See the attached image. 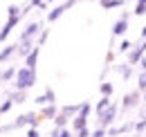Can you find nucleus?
<instances>
[{
    "mask_svg": "<svg viewBox=\"0 0 146 137\" xmlns=\"http://www.w3.org/2000/svg\"><path fill=\"white\" fill-rule=\"evenodd\" d=\"M20 18L23 16H11V18H7V23L2 25V29H0V43H5L7 38H9V34L14 32V27L20 23Z\"/></svg>",
    "mask_w": 146,
    "mask_h": 137,
    "instance_id": "nucleus-8",
    "label": "nucleus"
},
{
    "mask_svg": "<svg viewBox=\"0 0 146 137\" xmlns=\"http://www.w3.org/2000/svg\"><path fill=\"white\" fill-rule=\"evenodd\" d=\"M117 115H119V106H117V103H110L101 115H97V117H99L97 121H99L101 128H110V126L117 121Z\"/></svg>",
    "mask_w": 146,
    "mask_h": 137,
    "instance_id": "nucleus-3",
    "label": "nucleus"
},
{
    "mask_svg": "<svg viewBox=\"0 0 146 137\" xmlns=\"http://www.w3.org/2000/svg\"><path fill=\"white\" fill-rule=\"evenodd\" d=\"M79 108H81V103H68V106H61V108H58V112H61V115H65V117H70V119H72L74 115H76V112H79Z\"/></svg>",
    "mask_w": 146,
    "mask_h": 137,
    "instance_id": "nucleus-15",
    "label": "nucleus"
},
{
    "mask_svg": "<svg viewBox=\"0 0 146 137\" xmlns=\"http://www.w3.org/2000/svg\"><path fill=\"white\" fill-rule=\"evenodd\" d=\"M79 112H81L83 117H90V112H92V103H90V101H83V103H81V108H79Z\"/></svg>",
    "mask_w": 146,
    "mask_h": 137,
    "instance_id": "nucleus-24",
    "label": "nucleus"
},
{
    "mask_svg": "<svg viewBox=\"0 0 146 137\" xmlns=\"http://www.w3.org/2000/svg\"><path fill=\"white\" fill-rule=\"evenodd\" d=\"M130 47H133V43H130L128 38H124V41L119 43V52H121V54H128V52H130Z\"/></svg>",
    "mask_w": 146,
    "mask_h": 137,
    "instance_id": "nucleus-27",
    "label": "nucleus"
},
{
    "mask_svg": "<svg viewBox=\"0 0 146 137\" xmlns=\"http://www.w3.org/2000/svg\"><path fill=\"white\" fill-rule=\"evenodd\" d=\"M58 137H74L72 128H58Z\"/></svg>",
    "mask_w": 146,
    "mask_h": 137,
    "instance_id": "nucleus-31",
    "label": "nucleus"
},
{
    "mask_svg": "<svg viewBox=\"0 0 146 137\" xmlns=\"http://www.w3.org/2000/svg\"><path fill=\"white\" fill-rule=\"evenodd\" d=\"M126 0H99V5L104 9H117V7H124Z\"/></svg>",
    "mask_w": 146,
    "mask_h": 137,
    "instance_id": "nucleus-18",
    "label": "nucleus"
},
{
    "mask_svg": "<svg viewBox=\"0 0 146 137\" xmlns=\"http://www.w3.org/2000/svg\"><path fill=\"white\" fill-rule=\"evenodd\" d=\"M16 72H18V68H16V65L5 68L2 72H0V83H9V81H14V79H16Z\"/></svg>",
    "mask_w": 146,
    "mask_h": 137,
    "instance_id": "nucleus-13",
    "label": "nucleus"
},
{
    "mask_svg": "<svg viewBox=\"0 0 146 137\" xmlns=\"http://www.w3.org/2000/svg\"><path fill=\"white\" fill-rule=\"evenodd\" d=\"M40 119H54L56 115H58V106L56 103H47V106H43L40 108Z\"/></svg>",
    "mask_w": 146,
    "mask_h": 137,
    "instance_id": "nucleus-10",
    "label": "nucleus"
},
{
    "mask_svg": "<svg viewBox=\"0 0 146 137\" xmlns=\"http://www.w3.org/2000/svg\"><path fill=\"white\" fill-rule=\"evenodd\" d=\"M119 74H121V79L124 81H128L130 76H133V65H128V63H119Z\"/></svg>",
    "mask_w": 146,
    "mask_h": 137,
    "instance_id": "nucleus-19",
    "label": "nucleus"
},
{
    "mask_svg": "<svg viewBox=\"0 0 146 137\" xmlns=\"http://www.w3.org/2000/svg\"><path fill=\"white\" fill-rule=\"evenodd\" d=\"M36 86V70H29V68H18L16 72V79H14V90H29V88Z\"/></svg>",
    "mask_w": 146,
    "mask_h": 137,
    "instance_id": "nucleus-1",
    "label": "nucleus"
},
{
    "mask_svg": "<svg viewBox=\"0 0 146 137\" xmlns=\"http://www.w3.org/2000/svg\"><path fill=\"white\" fill-rule=\"evenodd\" d=\"M110 103H112V99H110V97H101L99 101H97L94 106H92V110H94V115H101V112H104V110L108 108Z\"/></svg>",
    "mask_w": 146,
    "mask_h": 137,
    "instance_id": "nucleus-16",
    "label": "nucleus"
},
{
    "mask_svg": "<svg viewBox=\"0 0 146 137\" xmlns=\"http://www.w3.org/2000/svg\"><path fill=\"white\" fill-rule=\"evenodd\" d=\"M144 54H146V38H144V41H139L137 45H133V47H130V52H128V61H126V63L135 68V65L142 61V56H144Z\"/></svg>",
    "mask_w": 146,
    "mask_h": 137,
    "instance_id": "nucleus-4",
    "label": "nucleus"
},
{
    "mask_svg": "<svg viewBox=\"0 0 146 137\" xmlns=\"http://www.w3.org/2000/svg\"><path fill=\"white\" fill-rule=\"evenodd\" d=\"M47 36H50V29H40V34H38V38H36V45H38V47H43V43L47 41Z\"/></svg>",
    "mask_w": 146,
    "mask_h": 137,
    "instance_id": "nucleus-26",
    "label": "nucleus"
},
{
    "mask_svg": "<svg viewBox=\"0 0 146 137\" xmlns=\"http://www.w3.org/2000/svg\"><path fill=\"white\" fill-rule=\"evenodd\" d=\"M142 117H144V119H146V108H144V112H142Z\"/></svg>",
    "mask_w": 146,
    "mask_h": 137,
    "instance_id": "nucleus-39",
    "label": "nucleus"
},
{
    "mask_svg": "<svg viewBox=\"0 0 146 137\" xmlns=\"http://www.w3.org/2000/svg\"><path fill=\"white\" fill-rule=\"evenodd\" d=\"M25 137H40V130H38V128H27Z\"/></svg>",
    "mask_w": 146,
    "mask_h": 137,
    "instance_id": "nucleus-32",
    "label": "nucleus"
},
{
    "mask_svg": "<svg viewBox=\"0 0 146 137\" xmlns=\"http://www.w3.org/2000/svg\"><path fill=\"white\" fill-rule=\"evenodd\" d=\"M137 65H139V70H146V54H144V56H142V61H139Z\"/></svg>",
    "mask_w": 146,
    "mask_h": 137,
    "instance_id": "nucleus-34",
    "label": "nucleus"
},
{
    "mask_svg": "<svg viewBox=\"0 0 146 137\" xmlns=\"http://www.w3.org/2000/svg\"><path fill=\"white\" fill-rule=\"evenodd\" d=\"M142 101H146V90H144V92H142Z\"/></svg>",
    "mask_w": 146,
    "mask_h": 137,
    "instance_id": "nucleus-37",
    "label": "nucleus"
},
{
    "mask_svg": "<svg viewBox=\"0 0 146 137\" xmlns=\"http://www.w3.org/2000/svg\"><path fill=\"white\" fill-rule=\"evenodd\" d=\"M40 29H43V23H40V20H32V23H27V25H25V29L20 32L18 43H23V41H32V43H36Z\"/></svg>",
    "mask_w": 146,
    "mask_h": 137,
    "instance_id": "nucleus-2",
    "label": "nucleus"
},
{
    "mask_svg": "<svg viewBox=\"0 0 146 137\" xmlns=\"http://www.w3.org/2000/svg\"><path fill=\"white\" fill-rule=\"evenodd\" d=\"M34 101H36L38 106H40V108H43V106H47V99H45V94H38V97L34 99Z\"/></svg>",
    "mask_w": 146,
    "mask_h": 137,
    "instance_id": "nucleus-33",
    "label": "nucleus"
},
{
    "mask_svg": "<svg viewBox=\"0 0 146 137\" xmlns=\"http://www.w3.org/2000/svg\"><path fill=\"white\" fill-rule=\"evenodd\" d=\"M135 2H142V5H146V0H135Z\"/></svg>",
    "mask_w": 146,
    "mask_h": 137,
    "instance_id": "nucleus-38",
    "label": "nucleus"
},
{
    "mask_svg": "<svg viewBox=\"0 0 146 137\" xmlns=\"http://www.w3.org/2000/svg\"><path fill=\"white\" fill-rule=\"evenodd\" d=\"M7 97L14 101V106H16V103H25V101H27V92H25V90H9Z\"/></svg>",
    "mask_w": 146,
    "mask_h": 137,
    "instance_id": "nucleus-14",
    "label": "nucleus"
},
{
    "mask_svg": "<svg viewBox=\"0 0 146 137\" xmlns=\"http://www.w3.org/2000/svg\"><path fill=\"white\" fill-rule=\"evenodd\" d=\"M137 90H139V92L146 90V70H142V72L137 74Z\"/></svg>",
    "mask_w": 146,
    "mask_h": 137,
    "instance_id": "nucleus-21",
    "label": "nucleus"
},
{
    "mask_svg": "<svg viewBox=\"0 0 146 137\" xmlns=\"http://www.w3.org/2000/svg\"><path fill=\"white\" fill-rule=\"evenodd\" d=\"M11 108H14V101H11V99H9V97H7V99H5V101L0 103V117H2V115H7V112H9V110H11Z\"/></svg>",
    "mask_w": 146,
    "mask_h": 137,
    "instance_id": "nucleus-22",
    "label": "nucleus"
},
{
    "mask_svg": "<svg viewBox=\"0 0 146 137\" xmlns=\"http://www.w3.org/2000/svg\"><path fill=\"white\" fill-rule=\"evenodd\" d=\"M74 5H76V0H65L63 5H58V7H54V9H52V11L47 14V23H56L58 18H61L63 14H65V11H68V9H72Z\"/></svg>",
    "mask_w": 146,
    "mask_h": 137,
    "instance_id": "nucleus-6",
    "label": "nucleus"
},
{
    "mask_svg": "<svg viewBox=\"0 0 146 137\" xmlns=\"http://www.w3.org/2000/svg\"><path fill=\"white\" fill-rule=\"evenodd\" d=\"M135 16H144L146 14V5H142V2H135V11H133Z\"/></svg>",
    "mask_w": 146,
    "mask_h": 137,
    "instance_id": "nucleus-28",
    "label": "nucleus"
},
{
    "mask_svg": "<svg viewBox=\"0 0 146 137\" xmlns=\"http://www.w3.org/2000/svg\"><path fill=\"white\" fill-rule=\"evenodd\" d=\"M16 50H18V43H11V45H5V47L0 50V63H5V61H9L11 56H16Z\"/></svg>",
    "mask_w": 146,
    "mask_h": 137,
    "instance_id": "nucleus-12",
    "label": "nucleus"
},
{
    "mask_svg": "<svg viewBox=\"0 0 146 137\" xmlns=\"http://www.w3.org/2000/svg\"><path fill=\"white\" fill-rule=\"evenodd\" d=\"M99 92H101V97H112L115 86H112L110 81H101V83H99Z\"/></svg>",
    "mask_w": 146,
    "mask_h": 137,
    "instance_id": "nucleus-17",
    "label": "nucleus"
},
{
    "mask_svg": "<svg viewBox=\"0 0 146 137\" xmlns=\"http://www.w3.org/2000/svg\"><path fill=\"white\" fill-rule=\"evenodd\" d=\"M139 101H142V92H139V90H133V92L124 94L119 110H130V108H137V106H139Z\"/></svg>",
    "mask_w": 146,
    "mask_h": 137,
    "instance_id": "nucleus-5",
    "label": "nucleus"
},
{
    "mask_svg": "<svg viewBox=\"0 0 146 137\" xmlns=\"http://www.w3.org/2000/svg\"><path fill=\"white\" fill-rule=\"evenodd\" d=\"M52 121H54V128H68V124H70V117H65V115H61V112H58V115H56Z\"/></svg>",
    "mask_w": 146,
    "mask_h": 137,
    "instance_id": "nucleus-20",
    "label": "nucleus"
},
{
    "mask_svg": "<svg viewBox=\"0 0 146 137\" xmlns=\"http://www.w3.org/2000/svg\"><path fill=\"white\" fill-rule=\"evenodd\" d=\"M144 137H146V133H144Z\"/></svg>",
    "mask_w": 146,
    "mask_h": 137,
    "instance_id": "nucleus-41",
    "label": "nucleus"
},
{
    "mask_svg": "<svg viewBox=\"0 0 146 137\" xmlns=\"http://www.w3.org/2000/svg\"><path fill=\"white\" fill-rule=\"evenodd\" d=\"M92 135V130L90 128H88V126H86V128H81V130H76V133H74V137H90Z\"/></svg>",
    "mask_w": 146,
    "mask_h": 137,
    "instance_id": "nucleus-30",
    "label": "nucleus"
},
{
    "mask_svg": "<svg viewBox=\"0 0 146 137\" xmlns=\"http://www.w3.org/2000/svg\"><path fill=\"white\" fill-rule=\"evenodd\" d=\"M112 59H115V52L110 50V52H108V56H106V61H108V63H110V61H112Z\"/></svg>",
    "mask_w": 146,
    "mask_h": 137,
    "instance_id": "nucleus-35",
    "label": "nucleus"
},
{
    "mask_svg": "<svg viewBox=\"0 0 146 137\" xmlns=\"http://www.w3.org/2000/svg\"><path fill=\"white\" fill-rule=\"evenodd\" d=\"M133 130H135V133H146V119L144 117L137 119V121H133Z\"/></svg>",
    "mask_w": 146,
    "mask_h": 137,
    "instance_id": "nucleus-23",
    "label": "nucleus"
},
{
    "mask_svg": "<svg viewBox=\"0 0 146 137\" xmlns=\"http://www.w3.org/2000/svg\"><path fill=\"white\" fill-rule=\"evenodd\" d=\"M90 137H108V133H106V128H101V126H97L94 130H92Z\"/></svg>",
    "mask_w": 146,
    "mask_h": 137,
    "instance_id": "nucleus-29",
    "label": "nucleus"
},
{
    "mask_svg": "<svg viewBox=\"0 0 146 137\" xmlns=\"http://www.w3.org/2000/svg\"><path fill=\"white\" fill-rule=\"evenodd\" d=\"M45 99H47V103H56V92H54V88H45Z\"/></svg>",
    "mask_w": 146,
    "mask_h": 137,
    "instance_id": "nucleus-25",
    "label": "nucleus"
},
{
    "mask_svg": "<svg viewBox=\"0 0 146 137\" xmlns=\"http://www.w3.org/2000/svg\"><path fill=\"white\" fill-rule=\"evenodd\" d=\"M70 126H72V133H76V130H81V128L88 126V117H83L81 112H76L72 119H70Z\"/></svg>",
    "mask_w": 146,
    "mask_h": 137,
    "instance_id": "nucleus-11",
    "label": "nucleus"
},
{
    "mask_svg": "<svg viewBox=\"0 0 146 137\" xmlns=\"http://www.w3.org/2000/svg\"><path fill=\"white\" fill-rule=\"evenodd\" d=\"M45 2H47V5H50V2H54V0H45Z\"/></svg>",
    "mask_w": 146,
    "mask_h": 137,
    "instance_id": "nucleus-40",
    "label": "nucleus"
},
{
    "mask_svg": "<svg viewBox=\"0 0 146 137\" xmlns=\"http://www.w3.org/2000/svg\"><path fill=\"white\" fill-rule=\"evenodd\" d=\"M128 20H130V14L128 11H124L121 16H119V20H115V25H112V36L117 38V36H124L128 32Z\"/></svg>",
    "mask_w": 146,
    "mask_h": 137,
    "instance_id": "nucleus-7",
    "label": "nucleus"
},
{
    "mask_svg": "<svg viewBox=\"0 0 146 137\" xmlns=\"http://www.w3.org/2000/svg\"><path fill=\"white\" fill-rule=\"evenodd\" d=\"M38 56H40V47H34V50L29 52L27 56H25V68H29V70H36V65H38Z\"/></svg>",
    "mask_w": 146,
    "mask_h": 137,
    "instance_id": "nucleus-9",
    "label": "nucleus"
},
{
    "mask_svg": "<svg viewBox=\"0 0 146 137\" xmlns=\"http://www.w3.org/2000/svg\"><path fill=\"white\" fill-rule=\"evenodd\" d=\"M139 36H142V41H144V38H146V25H144V27H142V34H139Z\"/></svg>",
    "mask_w": 146,
    "mask_h": 137,
    "instance_id": "nucleus-36",
    "label": "nucleus"
}]
</instances>
